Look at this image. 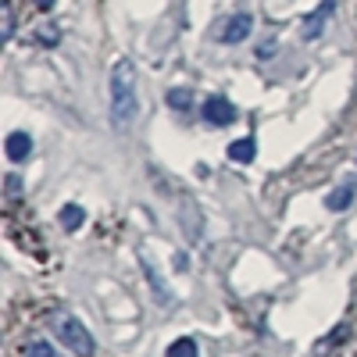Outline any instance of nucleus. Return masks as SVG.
Here are the masks:
<instances>
[{
  "mask_svg": "<svg viewBox=\"0 0 357 357\" xmlns=\"http://www.w3.org/2000/svg\"><path fill=\"white\" fill-rule=\"evenodd\" d=\"M107 89H111V126L118 132L132 129L136 114H139V93H136V65L129 61V57L111 65Z\"/></svg>",
  "mask_w": 357,
  "mask_h": 357,
  "instance_id": "nucleus-1",
  "label": "nucleus"
},
{
  "mask_svg": "<svg viewBox=\"0 0 357 357\" xmlns=\"http://www.w3.org/2000/svg\"><path fill=\"white\" fill-rule=\"evenodd\" d=\"M47 325H50V333L57 336V343H65L75 357H93L97 354V340L89 336V329L65 307H57L47 314Z\"/></svg>",
  "mask_w": 357,
  "mask_h": 357,
  "instance_id": "nucleus-2",
  "label": "nucleus"
},
{
  "mask_svg": "<svg viewBox=\"0 0 357 357\" xmlns=\"http://www.w3.org/2000/svg\"><path fill=\"white\" fill-rule=\"evenodd\" d=\"M200 118H204L207 126H232L236 118H240V111H236L225 97H207L200 104Z\"/></svg>",
  "mask_w": 357,
  "mask_h": 357,
  "instance_id": "nucleus-3",
  "label": "nucleus"
},
{
  "mask_svg": "<svg viewBox=\"0 0 357 357\" xmlns=\"http://www.w3.org/2000/svg\"><path fill=\"white\" fill-rule=\"evenodd\" d=\"M333 11H336V0H321V4H318L311 15H304V22H301V36H304V40H318Z\"/></svg>",
  "mask_w": 357,
  "mask_h": 357,
  "instance_id": "nucleus-4",
  "label": "nucleus"
},
{
  "mask_svg": "<svg viewBox=\"0 0 357 357\" xmlns=\"http://www.w3.org/2000/svg\"><path fill=\"white\" fill-rule=\"evenodd\" d=\"M4 154H8V161H15V165L29 161V154H33V136H29V132H11V136L4 139Z\"/></svg>",
  "mask_w": 357,
  "mask_h": 357,
  "instance_id": "nucleus-5",
  "label": "nucleus"
},
{
  "mask_svg": "<svg viewBox=\"0 0 357 357\" xmlns=\"http://www.w3.org/2000/svg\"><path fill=\"white\" fill-rule=\"evenodd\" d=\"M250 29H254V18L250 15H232L229 18V25L222 29V43H243L247 36H250Z\"/></svg>",
  "mask_w": 357,
  "mask_h": 357,
  "instance_id": "nucleus-6",
  "label": "nucleus"
},
{
  "mask_svg": "<svg viewBox=\"0 0 357 357\" xmlns=\"http://www.w3.org/2000/svg\"><path fill=\"white\" fill-rule=\"evenodd\" d=\"M257 158V139L254 136H243V139H236L229 143V161H240V165H250Z\"/></svg>",
  "mask_w": 357,
  "mask_h": 357,
  "instance_id": "nucleus-7",
  "label": "nucleus"
},
{
  "mask_svg": "<svg viewBox=\"0 0 357 357\" xmlns=\"http://www.w3.org/2000/svg\"><path fill=\"white\" fill-rule=\"evenodd\" d=\"M354 193H357V186L343 183V186H336L329 197H325V207H329V211H347V207L354 204Z\"/></svg>",
  "mask_w": 357,
  "mask_h": 357,
  "instance_id": "nucleus-8",
  "label": "nucleus"
},
{
  "mask_svg": "<svg viewBox=\"0 0 357 357\" xmlns=\"http://www.w3.org/2000/svg\"><path fill=\"white\" fill-rule=\"evenodd\" d=\"M165 100H168V107H175V111H190V107H193V89L175 86V89H168V93H165Z\"/></svg>",
  "mask_w": 357,
  "mask_h": 357,
  "instance_id": "nucleus-9",
  "label": "nucleus"
},
{
  "mask_svg": "<svg viewBox=\"0 0 357 357\" xmlns=\"http://www.w3.org/2000/svg\"><path fill=\"white\" fill-rule=\"evenodd\" d=\"M57 218H61V225H65L68 232H75V229L82 225V218H86V211H82V207H79V204H65V207H61V215H57Z\"/></svg>",
  "mask_w": 357,
  "mask_h": 357,
  "instance_id": "nucleus-10",
  "label": "nucleus"
},
{
  "mask_svg": "<svg viewBox=\"0 0 357 357\" xmlns=\"http://www.w3.org/2000/svg\"><path fill=\"white\" fill-rule=\"evenodd\" d=\"M165 357H200V350H197V343H193L190 336H183V340H175V343L168 347Z\"/></svg>",
  "mask_w": 357,
  "mask_h": 357,
  "instance_id": "nucleus-11",
  "label": "nucleus"
},
{
  "mask_svg": "<svg viewBox=\"0 0 357 357\" xmlns=\"http://www.w3.org/2000/svg\"><path fill=\"white\" fill-rule=\"evenodd\" d=\"M22 357H57V354H54V347L47 340H29L25 350H22Z\"/></svg>",
  "mask_w": 357,
  "mask_h": 357,
  "instance_id": "nucleus-12",
  "label": "nucleus"
},
{
  "mask_svg": "<svg viewBox=\"0 0 357 357\" xmlns=\"http://www.w3.org/2000/svg\"><path fill=\"white\" fill-rule=\"evenodd\" d=\"M139 261H143V268H146V275H151V286L158 289V296H161V301H168V293H165V286H161V275H158V268H154L151 254H139Z\"/></svg>",
  "mask_w": 357,
  "mask_h": 357,
  "instance_id": "nucleus-13",
  "label": "nucleus"
},
{
  "mask_svg": "<svg viewBox=\"0 0 357 357\" xmlns=\"http://www.w3.org/2000/svg\"><path fill=\"white\" fill-rule=\"evenodd\" d=\"M15 36V15H11V8L4 4V40H11Z\"/></svg>",
  "mask_w": 357,
  "mask_h": 357,
  "instance_id": "nucleus-14",
  "label": "nucleus"
},
{
  "mask_svg": "<svg viewBox=\"0 0 357 357\" xmlns=\"http://www.w3.org/2000/svg\"><path fill=\"white\" fill-rule=\"evenodd\" d=\"M275 47H279L275 40H264V43H261V50H257V57H272V54H275Z\"/></svg>",
  "mask_w": 357,
  "mask_h": 357,
  "instance_id": "nucleus-15",
  "label": "nucleus"
},
{
  "mask_svg": "<svg viewBox=\"0 0 357 357\" xmlns=\"http://www.w3.org/2000/svg\"><path fill=\"white\" fill-rule=\"evenodd\" d=\"M8 193H11V197H18V178H15V175L8 178Z\"/></svg>",
  "mask_w": 357,
  "mask_h": 357,
  "instance_id": "nucleus-16",
  "label": "nucleus"
},
{
  "mask_svg": "<svg viewBox=\"0 0 357 357\" xmlns=\"http://www.w3.org/2000/svg\"><path fill=\"white\" fill-rule=\"evenodd\" d=\"M33 4H36L40 11H50V8H54V0H33Z\"/></svg>",
  "mask_w": 357,
  "mask_h": 357,
  "instance_id": "nucleus-17",
  "label": "nucleus"
}]
</instances>
